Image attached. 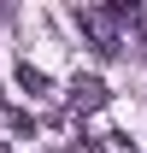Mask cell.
<instances>
[{"label": "cell", "instance_id": "cell-2", "mask_svg": "<svg viewBox=\"0 0 147 153\" xmlns=\"http://www.w3.org/2000/svg\"><path fill=\"white\" fill-rule=\"evenodd\" d=\"M106 100H112V88L100 82V76H76V82H71V94H65V106H71L76 118H88V112H100Z\"/></svg>", "mask_w": 147, "mask_h": 153}, {"label": "cell", "instance_id": "cell-3", "mask_svg": "<svg viewBox=\"0 0 147 153\" xmlns=\"http://www.w3.org/2000/svg\"><path fill=\"white\" fill-rule=\"evenodd\" d=\"M18 82H24V94H47V88H53V82H47V71H36V65H18Z\"/></svg>", "mask_w": 147, "mask_h": 153}, {"label": "cell", "instance_id": "cell-4", "mask_svg": "<svg viewBox=\"0 0 147 153\" xmlns=\"http://www.w3.org/2000/svg\"><path fill=\"white\" fill-rule=\"evenodd\" d=\"M88 147H94V153H135V147H129V135H118V130L100 135V141H88Z\"/></svg>", "mask_w": 147, "mask_h": 153}, {"label": "cell", "instance_id": "cell-1", "mask_svg": "<svg viewBox=\"0 0 147 153\" xmlns=\"http://www.w3.org/2000/svg\"><path fill=\"white\" fill-rule=\"evenodd\" d=\"M76 30L88 36V47L100 59L124 53V36H118V18H112V6H76Z\"/></svg>", "mask_w": 147, "mask_h": 153}]
</instances>
